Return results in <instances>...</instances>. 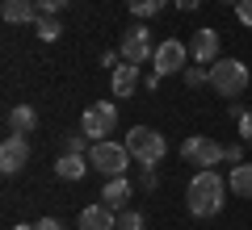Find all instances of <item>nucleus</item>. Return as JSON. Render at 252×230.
<instances>
[{
  "instance_id": "f257e3e1",
  "label": "nucleus",
  "mask_w": 252,
  "mask_h": 230,
  "mask_svg": "<svg viewBox=\"0 0 252 230\" xmlns=\"http://www.w3.org/2000/svg\"><path fill=\"white\" fill-rule=\"evenodd\" d=\"M227 201V184L215 168H202L198 176L189 180V213L193 218H215Z\"/></svg>"
},
{
  "instance_id": "f03ea898",
  "label": "nucleus",
  "mask_w": 252,
  "mask_h": 230,
  "mask_svg": "<svg viewBox=\"0 0 252 230\" xmlns=\"http://www.w3.org/2000/svg\"><path fill=\"white\" fill-rule=\"evenodd\" d=\"M130 159H135V155H130V147H126V142H109V138L93 142V155H89L93 172H101V176H126Z\"/></svg>"
},
{
  "instance_id": "7ed1b4c3",
  "label": "nucleus",
  "mask_w": 252,
  "mask_h": 230,
  "mask_svg": "<svg viewBox=\"0 0 252 230\" xmlns=\"http://www.w3.org/2000/svg\"><path fill=\"white\" fill-rule=\"evenodd\" d=\"M126 147H130V155H135L143 168H156V163L164 159L168 142H164V134L152 130V126H135V130H126Z\"/></svg>"
},
{
  "instance_id": "20e7f679",
  "label": "nucleus",
  "mask_w": 252,
  "mask_h": 230,
  "mask_svg": "<svg viewBox=\"0 0 252 230\" xmlns=\"http://www.w3.org/2000/svg\"><path fill=\"white\" fill-rule=\"evenodd\" d=\"M210 88L219 97H240L248 88V67L240 59H215L210 63Z\"/></svg>"
},
{
  "instance_id": "39448f33",
  "label": "nucleus",
  "mask_w": 252,
  "mask_h": 230,
  "mask_svg": "<svg viewBox=\"0 0 252 230\" xmlns=\"http://www.w3.org/2000/svg\"><path fill=\"white\" fill-rule=\"evenodd\" d=\"M181 159L193 163V168H215V163L227 159V147L215 138H206V134H189L185 142H181Z\"/></svg>"
},
{
  "instance_id": "423d86ee",
  "label": "nucleus",
  "mask_w": 252,
  "mask_h": 230,
  "mask_svg": "<svg viewBox=\"0 0 252 230\" xmlns=\"http://www.w3.org/2000/svg\"><path fill=\"white\" fill-rule=\"evenodd\" d=\"M114 126H118L114 101H93V105L84 109V117H80V130L89 134V142H101L105 134H114Z\"/></svg>"
},
{
  "instance_id": "0eeeda50",
  "label": "nucleus",
  "mask_w": 252,
  "mask_h": 230,
  "mask_svg": "<svg viewBox=\"0 0 252 230\" xmlns=\"http://www.w3.org/2000/svg\"><path fill=\"white\" fill-rule=\"evenodd\" d=\"M152 63H156V71H160V76L185 71V67H189V46L181 42V38H168V42H160V46H156Z\"/></svg>"
},
{
  "instance_id": "6e6552de",
  "label": "nucleus",
  "mask_w": 252,
  "mask_h": 230,
  "mask_svg": "<svg viewBox=\"0 0 252 230\" xmlns=\"http://www.w3.org/2000/svg\"><path fill=\"white\" fill-rule=\"evenodd\" d=\"M156 54V46H152V29L147 26H130L122 34V59L126 63H147Z\"/></svg>"
},
{
  "instance_id": "1a4fd4ad",
  "label": "nucleus",
  "mask_w": 252,
  "mask_h": 230,
  "mask_svg": "<svg viewBox=\"0 0 252 230\" xmlns=\"http://www.w3.org/2000/svg\"><path fill=\"white\" fill-rule=\"evenodd\" d=\"M30 163V142L26 134H9L0 142V172H21Z\"/></svg>"
},
{
  "instance_id": "9d476101",
  "label": "nucleus",
  "mask_w": 252,
  "mask_h": 230,
  "mask_svg": "<svg viewBox=\"0 0 252 230\" xmlns=\"http://www.w3.org/2000/svg\"><path fill=\"white\" fill-rule=\"evenodd\" d=\"M0 13L9 26H34L38 21V0H0Z\"/></svg>"
},
{
  "instance_id": "9b49d317",
  "label": "nucleus",
  "mask_w": 252,
  "mask_h": 230,
  "mask_svg": "<svg viewBox=\"0 0 252 230\" xmlns=\"http://www.w3.org/2000/svg\"><path fill=\"white\" fill-rule=\"evenodd\" d=\"M118 226V213L109 209L105 201L101 205H89V209H80V230H114Z\"/></svg>"
},
{
  "instance_id": "f8f14e48",
  "label": "nucleus",
  "mask_w": 252,
  "mask_h": 230,
  "mask_svg": "<svg viewBox=\"0 0 252 230\" xmlns=\"http://www.w3.org/2000/svg\"><path fill=\"white\" fill-rule=\"evenodd\" d=\"M189 51H193V63H215L219 59V29H198Z\"/></svg>"
},
{
  "instance_id": "ddd939ff",
  "label": "nucleus",
  "mask_w": 252,
  "mask_h": 230,
  "mask_svg": "<svg viewBox=\"0 0 252 230\" xmlns=\"http://www.w3.org/2000/svg\"><path fill=\"white\" fill-rule=\"evenodd\" d=\"M89 168H93V163L84 159V155H76V151H63L59 159H55V176H59V180H84Z\"/></svg>"
},
{
  "instance_id": "4468645a",
  "label": "nucleus",
  "mask_w": 252,
  "mask_h": 230,
  "mask_svg": "<svg viewBox=\"0 0 252 230\" xmlns=\"http://www.w3.org/2000/svg\"><path fill=\"white\" fill-rule=\"evenodd\" d=\"M135 88H139V63H126L122 59V67H114V97L130 101Z\"/></svg>"
},
{
  "instance_id": "2eb2a0df",
  "label": "nucleus",
  "mask_w": 252,
  "mask_h": 230,
  "mask_svg": "<svg viewBox=\"0 0 252 230\" xmlns=\"http://www.w3.org/2000/svg\"><path fill=\"white\" fill-rule=\"evenodd\" d=\"M101 201H105L109 209H126V201H130V180L126 176H109V184L101 188Z\"/></svg>"
},
{
  "instance_id": "dca6fc26",
  "label": "nucleus",
  "mask_w": 252,
  "mask_h": 230,
  "mask_svg": "<svg viewBox=\"0 0 252 230\" xmlns=\"http://www.w3.org/2000/svg\"><path fill=\"white\" fill-rule=\"evenodd\" d=\"M227 188L235 197H252V163H235L231 176H227Z\"/></svg>"
},
{
  "instance_id": "f3484780",
  "label": "nucleus",
  "mask_w": 252,
  "mask_h": 230,
  "mask_svg": "<svg viewBox=\"0 0 252 230\" xmlns=\"http://www.w3.org/2000/svg\"><path fill=\"white\" fill-rule=\"evenodd\" d=\"M38 126V113L30 105H17V109H9V134H30Z\"/></svg>"
},
{
  "instance_id": "a211bd4d",
  "label": "nucleus",
  "mask_w": 252,
  "mask_h": 230,
  "mask_svg": "<svg viewBox=\"0 0 252 230\" xmlns=\"http://www.w3.org/2000/svg\"><path fill=\"white\" fill-rule=\"evenodd\" d=\"M34 29H38V38H42V42H59V38H63V21L51 17V13H38Z\"/></svg>"
},
{
  "instance_id": "6ab92c4d",
  "label": "nucleus",
  "mask_w": 252,
  "mask_h": 230,
  "mask_svg": "<svg viewBox=\"0 0 252 230\" xmlns=\"http://www.w3.org/2000/svg\"><path fill=\"white\" fill-rule=\"evenodd\" d=\"M164 4H168V0H126V9L135 13V17H156Z\"/></svg>"
},
{
  "instance_id": "aec40b11",
  "label": "nucleus",
  "mask_w": 252,
  "mask_h": 230,
  "mask_svg": "<svg viewBox=\"0 0 252 230\" xmlns=\"http://www.w3.org/2000/svg\"><path fill=\"white\" fill-rule=\"evenodd\" d=\"M181 80H185L189 88H202V84H210V67H202V63H198V67H185V71H181Z\"/></svg>"
},
{
  "instance_id": "412c9836",
  "label": "nucleus",
  "mask_w": 252,
  "mask_h": 230,
  "mask_svg": "<svg viewBox=\"0 0 252 230\" xmlns=\"http://www.w3.org/2000/svg\"><path fill=\"white\" fill-rule=\"evenodd\" d=\"M114 230H143V213L139 209H118V226Z\"/></svg>"
},
{
  "instance_id": "4be33fe9",
  "label": "nucleus",
  "mask_w": 252,
  "mask_h": 230,
  "mask_svg": "<svg viewBox=\"0 0 252 230\" xmlns=\"http://www.w3.org/2000/svg\"><path fill=\"white\" fill-rule=\"evenodd\" d=\"M63 9H67V0H38V13H51V17H59Z\"/></svg>"
},
{
  "instance_id": "5701e85b",
  "label": "nucleus",
  "mask_w": 252,
  "mask_h": 230,
  "mask_svg": "<svg viewBox=\"0 0 252 230\" xmlns=\"http://www.w3.org/2000/svg\"><path fill=\"white\" fill-rule=\"evenodd\" d=\"M84 138H89V134H67V142H63V151H76V155H84Z\"/></svg>"
},
{
  "instance_id": "b1692460",
  "label": "nucleus",
  "mask_w": 252,
  "mask_h": 230,
  "mask_svg": "<svg viewBox=\"0 0 252 230\" xmlns=\"http://www.w3.org/2000/svg\"><path fill=\"white\" fill-rule=\"evenodd\" d=\"M235 17H240V26L252 29V0H240V4H235Z\"/></svg>"
},
{
  "instance_id": "393cba45",
  "label": "nucleus",
  "mask_w": 252,
  "mask_h": 230,
  "mask_svg": "<svg viewBox=\"0 0 252 230\" xmlns=\"http://www.w3.org/2000/svg\"><path fill=\"white\" fill-rule=\"evenodd\" d=\"M240 134H244V142L252 147V109H244V117H240Z\"/></svg>"
},
{
  "instance_id": "a878e982",
  "label": "nucleus",
  "mask_w": 252,
  "mask_h": 230,
  "mask_svg": "<svg viewBox=\"0 0 252 230\" xmlns=\"http://www.w3.org/2000/svg\"><path fill=\"white\" fill-rule=\"evenodd\" d=\"M34 230H63V222H59V218H38Z\"/></svg>"
},
{
  "instance_id": "bb28decb",
  "label": "nucleus",
  "mask_w": 252,
  "mask_h": 230,
  "mask_svg": "<svg viewBox=\"0 0 252 230\" xmlns=\"http://www.w3.org/2000/svg\"><path fill=\"white\" fill-rule=\"evenodd\" d=\"M244 147H248V142H231V147H227V159H231V163H240V155H244Z\"/></svg>"
},
{
  "instance_id": "cd10ccee",
  "label": "nucleus",
  "mask_w": 252,
  "mask_h": 230,
  "mask_svg": "<svg viewBox=\"0 0 252 230\" xmlns=\"http://www.w3.org/2000/svg\"><path fill=\"white\" fill-rule=\"evenodd\" d=\"M139 188H156V172L143 168V176H139Z\"/></svg>"
},
{
  "instance_id": "c85d7f7f",
  "label": "nucleus",
  "mask_w": 252,
  "mask_h": 230,
  "mask_svg": "<svg viewBox=\"0 0 252 230\" xmlns=\"http://www.w3.org/2000/svg\"><path fill=\"white\" fill-rule=\"evenodd\" d=\"M172 4H177V9H185V13H193V9L202 4V0H172Z\"/></svg>"
},
{
  "instance_id": "c756f323",
  "label": "nucleus",
  "mask_w": 252,
  "mask_h": 230,
  "mask_svg": "<svg viewBox=\"0 0 252 230\" xmlns=\"http://www.w3.org/2000/svg\"><path fill=\"white\" fill-rule=\"evenodd\" d=\"M223 4H240V0H223Z\"/></svg>"
}]
</instances>
